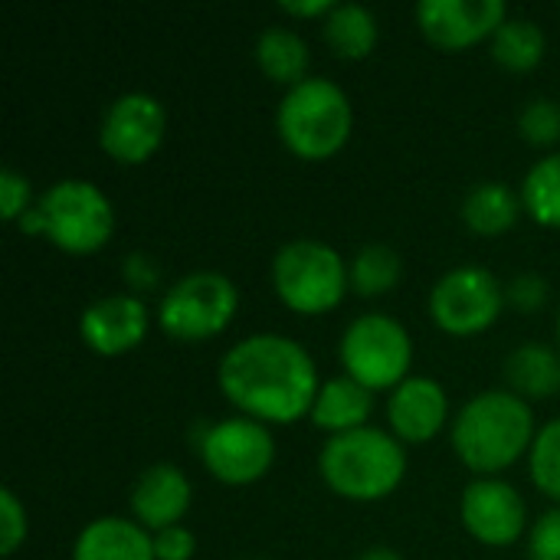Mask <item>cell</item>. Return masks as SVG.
I'll return each instance as SVG.
<instances>
[{
  "mask_svg": "<svg viewBox=\"0 0 560 560\" xmlns=\"http://www.w3.org/2000/svg\"><path fill=\"white\" fill-rule=\"evenodd\" d=\"M217 384L236 413L266 427L308 417L322 390L308 348L279 331H256L230 345L217 364Z\"/></svg>",
  "mask_w": 560,
  "mask_h": 560,
  "instance_id": "cell-1",
  "label": "cell"
},
{
  "mask_svg": "<svg viewBox=\"0 0 560 560\" xmlns=\"http://www.w3.org/2000/svg\"><path fill=\"white\" fill-rule=\"evenodd\" d=\"M538 436L535 410L509 387L472 394L450 420V443L459 463L476 476H499L532 453Z\"/></svg>",
  "mask_w": 560,
  "mask_h": 560,
  "instance_id": "cell-2",
  "label": "cell"
},
{
  "mask_svg": "<svg viewBox=\"0 0 560 560\" xmlns=\"http://www.w3.org/2000/svg\"><path fill=\"white\" fill-rule=\"evenodd\" d=\"M325 486L348 502H381L394 495L407 476V446L384 427H361L328 436L318 450Z\"/></svg>",
  "mask_w": 560,
  "mask_h": 560,
  "instance_id": "cell-3",
  "label": "cell"
},
{
  "mask_svg": "<svg viewBox=\"0 0 560 560\" xmlns=\"http://www.w3.org/2000/svg\"><path fill=\"white\" fill-rule=\"evenodd\" d=\"M16 230L23 236H39L62 253L89 256L112 240L115 207L98 184L62 177L36 197L33 210L16 220Z\"/></svg>",
  "mask_w": 560,
  "mask_h": 560,
  "instance_id": "cell-4",
  "label": "cell"
},
{
  "mask_svg": "<svg viewBox=\"0 0 560 560\" xmlns=\"http://www.w3.org/2000/svg\"><path fill=\"white\" fill-rule=\"evenodd\" d=\"M276 131L295 158L328 161L348 144L354 131L351 98L335 79L308 75L282 92L276 108Z\"/></svg>",
  "mask_w": 560,
  "mask_h": 560,
  "instance_id": "cell-5",
  "label": "cell"
},
{
  "mask_svg": "<svg viewBox=\"0 0 560 560\" xmlns=\"http://www.w3.org/2000/svg\"><path fill=\"white\" fill-rule=\"evenodd\" d=\"M272 289L289 312L325 315L338 308L351 289L348 259L325 240H289L272 256Z\"/></svg>",
  "mask_w": 560,
  "mask_h": 560,
  "instance_id": "cell-6",
  "label": "cell"
},
{
  "mask_svg": "<svg viewBox=\"0 0 560 560\" xmlns=\"http://www.w3.org/2000/svg\"><path fill=\"white\" fill-rule=\"evenodd\" d=\"M338 361L348 377L368 390H394L410 377L413 338L387 312H364L351 318L338 338Z\"/></svg>",
  "mask_w": 560,
  "mask_h": 560,
  "instance_id": "cell-7",
  "label": "cell"
},
{
  "mask_svg": "<svg viewBox=\"0 0 560 560\" xmlns=\"http://www.w3.org/2000/svg\"><path fill=\"white\" fill-rule=\"evenodd\" d=\"M240 308V289L217 269H197L164 289L158 302V325L167 338L197 345L230 328Z\"/></svg>",
  "mask_w": 560,
  "mask_h": 560,
  "instance_id": "cell-8",
  "label": "cell"
},
{
  "mask_svg": "<svg viewBox=\"0 0 560 560\" xmlns=\"http://www.w3.org/2000/svg\"><path fill=\"white\" fill-rule=\"evenodd\" d=\"M197 456L217 482L253 486L276 463V436L266 423L233 413L200 430Z\"/></svg>",
  "mask_w": 560,
  "mask_h": 560,
  "instance_id": "cell-9",
  "label": "cell"
},
{
  "mask_svg": "<svg viewBox=\"0 0 560 560\" xmlns=\"http://www.w3.org/2000/svg\"><path fill=\"white\" fill-rule=\"evenodd\" d=\"M505 282L486 266H453L430 289V318L440 331L466 338L492 328L505 308Z\"/></svg>",
  "mask_w": 560,
  "mask_h": 560,
  "instance_id": "cell-10",
  "label": "cell"
},
{
  "mask_svg": "<svg viewBox=\"0 0 560 560\" xmlns=\"http://www.w3.org/2000/svg\"><path fill=\"white\" fill-rule=\"evenodd\" d=\"M167 135V108L158 95L131 89L115 95L98 121V148L115 164H144L158 154Z\"/></svg>",
  "mask_w": 560,
  "mask_h": 560,
  "instance_id": "cell-11",
  "label": "cell"
},
{
  "mask_svg": "<svg viewBox=\"0 0 560 560\" xmlns=\"http://www.w3.org/2000/svg\"><path fill=\"white\" fill-rule=\"evenodd\" d=\"M459 522L489 548H509L532 528L522 492L502 476H476L466 482L459 495Z\"/></svg>",
  "mask_w": 560,
  "mask_h": 560,
  "instance_id": "cell-12",
  "label": "cell"
},
{
  "mask_svg": "<svg viewBox=\"0 0 560 560\" xmlns=\"http://www.w3.org/2000/svg\"><path fill=\"white\" fill-rule=\"evenodd\" d=\"M413 16L440 49H466L492 39L512 13L505 0H420Z\"/></svg>",
  "mask_w": 560,
  "mask_h": 560,
  "instance_id": "cell-13",
  "label": "cell"
},
{
  "mask_svg": "<svg viewBox=\"0 0 560 560\" xmlns=\"http://www.w3.org/2000/svg\"><path fill=\"white\" fill-rule=\"evenodd\" d=\"M151 328V312L141 295L131 292H112L95 302H89L79 315V338L89 351L102 358H118L125 351H135Z\"/></svg>",
  "mask_w": 560,
  "mask_h": 560,
  "instance_id": "cell-14",
  "label": "cell"
},
{
  "mask_svg": "<svg viewBox=\"0 0 560 560\" xmlns=\"http://www.w3.org/2000/svg\"><path fill=\"white\" fill-rule=\"evenodd\" d=\"M450 420V394L436 377L410 374L387 397V430L407 446L430 443Z\"/></svg>",
  "mask_w": 560,
  "mask_h": 560,
  "instance_id": "cell-15",
  "label": "cell"
},
{
  "mask_svg": "<svg viewBox=\"0 0 560 560\" xmlns=\"http://www.w3.org/2000/svg\"><path fill=\"white\" fill-rule=\"evenodd\" d=\"M190 502H194V486H190L187 472L174 463L148 466L135 479L131 495H128L131 518L141 528H148L151 535L180 525L184 515L190 512Z\"/></svg>",
  "mask_w": 560,
  "mask_h": 560,
  "instance_id": "cell-16",
  "label": "cell"
},
{
  "mask_svg": "<svg viewBox=\"0 0 560 560\" xmlns=\"http://www.w3.org/2000/svg\"><path fill=\"white\" fill-rule=\"evenodd\" d=\"M72 560H158L154 538L135 518H92L72 541Z\"/></svg>",
  "mask_w": 560,
  "mask_h": 560,
  "instance_id": "cell-17",
  "label": "cell"
},
{
  "mask_svg": "<svg viewBox=\"0 0 560 560\" xmlns=\"http://www.w3.org/2000/svg\"><path fill=\"white\" fill-rule=\"evenodd\" d=\"M371 413H374V390H368L348 374H338V377L322 381V390L315 397L308 420L328 436H338V433L368 427Z\"/></svg>",
  "mask_w": 560,
  "mask_h": 560,
  "instance_id": "cell-18",
  "label": "cell"
},
{
  "mask_svg": "<svg viewBox=\"0 0 560 560\" xmlns=\"http://www.w3.org/2000/svg\"><path fill=\"white\" fill-rule=\"evenodd\" d=\"M509 390L532 400H548L560 394V351L545 341H525L505 358Z\"/></svg>",
  "mask_w": 560,
  "mask_h": 560,
  "instance_id": "cell-19",
  "label": "cell"
},
{
  "mask_svg": "<svg viewBox=\"0 0 560 560\" xmlns=\"http://www.w3.org/2000/svg\"><path fill=\"white\" fill-rule=\"evenodd\" d=\"M256 66L279 85L292 89L302 79H308V66H312V49L305 43V36L292 26H266L256 36L253 46Z\"/></svg>",
  "mask_w": 560,
  "mask_h": 560,
  "instance_id": "cell-20",
  "label": "cell"
},
{
  "mask_svg": "<svg viewBox=\"0 0 560 560\" xmlns=\"http://www.w3.org/2000/svg\"><path fill=\"white\" fill-rule=\"evenodd\" d=\"M522 194L512 190L505 180H482L463 197V223L476 236H502L522 217Z\"/></svg>",
  "mask_w": 560,
  "mask_h": 560,
  "instance_id": "cell-21",
  "label": "cell"
},
{
  "mask_svg": "<svg viewBox=\"0 0 560 560\" xmlns=\"http://www.w3.org/2000/svg\"><path fill=\"white\" fill-rule=\"evenodd\" d=\"M322 33L328 39L331 52L341 59H364L374 52V46L381 39L374 10L364 3H354V0L335 3V10L322 20Z\"/></svg>",
  "mask_w": 560,
  "mask_h": 560,
  "instance_id": "cell-22",
  "label": "cell"
},
{
  "mask_svg": "<svg viewBox=\"0 0 560 560\" xmlns=\"http://www.w3.org/2000/svg\"><path fill=\"white\" fill-rule=\"evenodd\" d=\"M489 49H492V59L512 72H528L535 69L545 52H548V33L538 20L532 16H509L495 36L489 39Z\"/></svg>",
  "mask_w": 560,
  "mask_h": 560,
  "instance_id": "cell-23",
  "label": "cell"
},
{
  "mask_svg": "<svg viewBox=\"0 0 560 560\" xmlns=\"http://www.w3.org/2000/svg\"><path fill=\"white\" fill-rule=\"evenodd\" d=\"M400 276H404L400 253L387 243H368L348 259V279L361 299L387 295L400 282Z\"/></svg>",
  "mask_w": 560,
  "mask_h": 560,
  "instance_id": "cell-24",
  "label": "cell"
},
{
  "mask_svg": "<svg viewBox=\"0 0 560 560\" xmlns=\"http://www.w3.org/2000/svg\"><path fill=\"white\" fill-rule=\"evenodd\" d=\"M522 207L541 226H560V151L538 158L522 177Z\"/></svg>",
  "mask_w": 560,
  "mask_h": 560,
  "instance_id": "cell-25",
  "label": "cell"
},
{
  "mask_svg": "<svg viewBox=\"0 0 560 560\" xmlns=\"http://www.w3.org/2000/svg\"><path fill=\"white\" fill-rule=\"evenodd\" d=\"M528 472L535 489L560 505V417L538 427L535 446L528 453Z\"/></svg>",
  "mask_w": 560,
  "mask_h": 560,
  "instance_id": "cell-26",
  "label": "cell"
},
{
  "mask_svg": "<svg viewBox=\"0 0 560 560\" xmlns=\"http://www.w3.org/2000/svg\"><path fill=\"white\" fill-rule=\"evenodd\" d=\"M518 131L532 144H555L560 141V102L551 95H535L518 112Z\"/></svg>",
  "mask_w": 560,
  "mask_h": 560,
  "instance_id": "cell-27",
  "label": "cell"
},
{
  "mask_svg": "<svg viewBox=\"0 0 560 560\" xmlns=\"http://www.w3.org/2000/svg\"><path fill=\"white\" fill-rule=\"evenodd\" d=\"M26 532H30L26 505L13 489H0V555L3 558L16 555L20 545L26 541Z\"/></svg>",
  "mask_w": 560,
  "mask_h": 560,
  "instance_id": "cell-28",
  "label": "cell"
},
{
  "mask_svg": "<svg viewBox=\"0 0 560 560\" xmlns=\"http://www.w3.org/2000/svg\"><path fill=\"white\" fill-rule=\"evenodd\" d=\"M36 197L30 187V177L20 174L16 167H3L0 171V217L16 223L20 217H26L33 210Z\"/></svg>",
  "mask_w": 560,
  "mask_h": 560,
  "instance_id": "cell-29",
  "label": "cell"
},
{
  "mask_svg": "<svg viewBox=\"0 0 560 560\" xmlns=\"http://www.w3.org/2000/svg\"><path fill=\"white\" fill-rule=\"evenodd\" d=\"M551 282L541 272H518L512 282H505V302L518 312H541L548 305Z\"/></svg>",
  "mask_w": 560,
  "mask_h": 560,
  "instance_id": "cell-30",
  "label": "cell"
},
{
  "mask_svg": "<svg viewBox=\"0 0 560 560\" xmlns=\"http://www.w3.org/2000/svg\"><path fill=\"white\" fill-rule=\"evenodd\" d=\"M528 560H560V505H551L528 528Z\"/></svg>",
  "mask_w": 560,
  "mask_h": 560,
  "instance_id": "cell-31",
  "label": "cell"
},
{
  "mask_svg": "<svg viewBox=\"0 0 560 560\" xmlns=\"http://www.w3.org/2000/svg\"><path fill=\"white\" fill-rule=\"evenodd\" d=\"M121 282L131 295H144V292H154L161 285V266L151 253L144 249H135L121 259Z\"/></svg>",
  "mask_w": 560,
  "mask_h": 560,
  "instance_id": "cell-32",
  "label": "cell"
},
{
  "mask_svg": "<svg viewBox=\"0 0 560 560\" xmlns=\"http://www.w3.org/2000/svg\"><path fill=\"white\" fill-rule=\"evenodd\" d=\"M154 558L158 560H190L197 551V538L190 528L184 525H174V528H164V532H154Z\"/></svg>",
  "mask_w": 560,
  "mask_h": 560,
  "instance_id": "cell-33",
  "label": "cell"
},
{
  "mask_svg": "<svg viewBox=\"0 0 560 560\" xmlns=\"http://www.w3.org/2000/svg\"><path fill=\"white\" fill-rule=\"evenodd\" d=\"M279 10L289 16H328L335 10V0H279Z\"/></svg>",
  "mask_w": 560,
  "mask_h": 560,
  "instance_id": "cell-34",
  "label": "cell"
},
{
  "mask_svg": "<svg viewBox=\"0 0 560 560\" xmlns=\"http://www.w3.org/2000/svg\"><path fill=\"white\" fill-rule=\"evenodd\" d=\"M358 560H404V555L390 545H371L358 555Z\"/></svg>",
  "mask_w": 560,
  "mask_h": 560,
  "instance_id": "cell-35",
  "label": "cell"
},
{
  "mask_svg": "<svg viewBox=\"0 0 560 560\" xmlns=\"http://www.w3.org/2000/svg\"><path fill=\"white\" fill-rule=\"evenodd\" d=\"M555 335H558V348H560V308H558V318H555Z\"/></svg>",
  "mask_w": 560,
  "mask_h": 560,
  "instance_id": "cell-36",
  "label": "cell"
},
{
  "mask_svg": "<svg viewBox=\"0 0 560 560\" xmlns=\"http://www.w3.org/2000/svg\"><path fill=\"white\" fill-rule=\"evenodd\" d=\"M256 560H262V558H256Z\"/></svg>",
  "mask_w": 560,
  "mask_h": 560,
  "instance_id": "cell-37",
  "label": "cell"
}]
</instances>
